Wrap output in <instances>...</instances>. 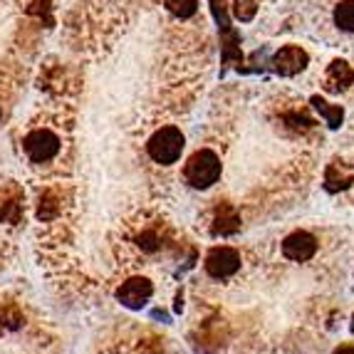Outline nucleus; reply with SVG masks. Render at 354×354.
I'll list each match as a JSON object with an SVG mask.
<instances>
[{
  "label": "nucleus",
  "mask_w": 354,
  "mask_h": 354,
  "mask_svg": "<svg viewBox=\"0 0 354 354\" xmlns=\"http://www.w3.org/2000/svg\"><path fill=\"white\" fill-rule=\"evenodd\" d=\"M317 253V238L307 230H295L283 241V255L295 263H305V260L315 258Z\"/></svg>",
  "instance_id": "obj_8"
},
{
  "label": "nucleus",
  "mask_w": 354,
  "mask_h": 354,
  "mask_svg": "<svg viewBox=\"0 0 354 354\" xmlns=\"http://www.w3.org/2000/svg\"><path fill=\"white\" fill-rule=\"evenodd\" d=\"M183 147H186V136L178 127H161L156 129L147 142V153L156 164L171 166L181 159Z\"/></svg>",
  "instance_id": "obj_3"
},
{
  "label": "nucleus",
  "mask_w": 354,
  "mask_h": 354,
  "mask_svg": "<svg viewBox=\"0 0 354 354\" xmlns=\"http://www.w3.org/2000/svg\"><path fill=\"white\" fill-rule=\"evenodd\" d=\"M335 354H354V347H352V344H344V347H339Z\"/></svg>",
  "instance_id": "obj_17"
},
{
  "label": "nucleus",
  "mask_w": 354,
  "mask_h": 354,
  "mask_svg": "<svg viewBox=\"0 0 354 354\" xmlns=\"http://www.w3.org/2000/svg\"><path fill=\"white\" fill-rule=\"evenodd\" d=\"M211 3V12L216 18L221 32V62H223V72L230 65H243V53H241V35L238 30L230 25L228 18V6L225 0H208Z\"/></svg>",
  "instance_id": "obj_2"
},
{
  "label": "nucleus",
  "mask_w": 354,
  "mask_h": 354,
  "mask_svg": "<svg viewBox=\"0 0 354 354\" xmlns=\"http://www.w3.org/2000/svg\"><path fill=\"white\" fill-rule=\"evenodd\" d=\"M241 270V253L230 245H218L206 255V272L216 280L233 278Z\"/></svg>",
  "instance_id": "obj_5"
},
{
  "label": "nucleus",
  "mask_w": 354,
  "mask_h": 354,
  "mask_svg": "<svg viewBox=\"0 0 354 354\" xmlns=\"http://www.w3.org/2000/svg\"><path fill=\"white\" fill-rule=\"evenodd\" d=\"M310 104L315 106V112H319V117L325 119V124L330 129H339L344 122V109L339 104H330L327 100H322L319 95H313L310 97Z\"/></svg>",
  "instance_id": "obj_12"
},
{
  "label": "nucleus",
  "mask_w": 354,
  "mask_h": 354,
  "mask_svg": "<svg viewBox=\"0 0 354 354\" xmlns=\"http://www.w3.org/2000/svg\"><path fill=\"white\" fill-rule=\"evenodd\" d=\"M59 136L50 129H32L23 139V151L32 164H48L59 153Z\"/></svg>",
  "instance_id": "obj_4"
},
{
  "label": "nucleus",
  "mask_w": 354,
  "mask_h": 354,
  "mask_svg": "<svg viewBox=\"0 0 354 354\" xmlns=\"http://www.w3.org/2000/svg\"><path fill=\"white\" fill-rule=\"evenodd\" d=\"M166 10L171 12V15H176L178 20H189L196 15V10H198V0H164Z\"/></svg>",
  "instance_id": "obj_14"
},
{
  "label": "nucleus",
  "mask_w": 354,
  "mask_h": 354,
  "mask_svg": "<svg viewBox=\"0 0 354 354\" xmlns=\"http://www.w3.org/2000/svg\"><path fill=\"white\" fill-rule=\"evenodd\" d=\"M354 84V70L344 62V59H335L330 67H327V87L339 92V89H347Z\"/></svg>",
  "instance_id": "obj_11"
},
{
  "label": "nucleus",
  "mask_w": 354,
  "mask_h": 354,
  "mask_svg": "<svg viewBox=\"0 0 354 354\" xmlns=\"http://www.w3.org/2000/svg\"><path fill=\"white\" fill-rule=\"evenodd\" d=\"M153 295V285L147 278H129L117 290V300L129 310H142Z\"/></svg>",
  "instance_id": "obj_7"
},
{
  "label": "nucleus",
  "mask_w": 354,
  "mask_h": 354,
  "mask_svg": "<svg viewBox=\"0 0 354 354\" xmlns=\"http://www.w3.org/2000/svg\"><path fill=\"white\" fill-rule=\"evenodd\" d=\"M258 6L260 0H233V15L241 23H250L255 18V12H258Z\"/></svg>",
  "instance_id": "obj_16"
},
{
  "label": "nucleus",
  "mask_w": 354,
  "mask_h": 354,
  "mask_svg": "<svg viewBox=\"0 0 354 354\" xmlns=\"http://www.w3.org/2000/svg\"><path fill=\"white\" fill-rule=\"evenodd\" d=\"M164 241L166 238H164V233H161L159 225H144V230H139V233L134 236V245L147 255L159 253V250L166 245Z\"/></svg>",
  "instance_id": "obj_9"
},
{
  "label": "nucleus",
  "mask_w": 354,
  "mask_h": 354,
  "mask_svg": "<svg viewBox=\"0 0 354 354\" xmlns=\"http://www.w3.org/2000/svg\"><path fill=\"white\" fill-rule=\"evenodd\" d=\"M335 23L344 32H354V0H342L335 8Z\"/></svg>",
  "instance_id": "obj_13"
},
{
  "label": "nucleus",
  "mask_w": 354,
  "mask_h": 354,
  "mask_svg": "<svg viewBox=\"0 0 354 354\" xmlns=\"http://www.w3.org/2000/svg\"><path fill=\"white\" fill-rule=\"evenodd\" d=\"M352 330H354V322H352Z\"/></svg>",
  "instance_id": "obj_18"
},
{
  "label": "nucleus",
  "mask_w": 354,
  "mask_h": 354,
  "mask_svg": "<svg viewBox=\"0 0 354 354\" xmlns=\"http://www.w3.org/2000/svg\"><path fill=\"white\" fill-rule=\"evenodd\" d=\"M221 171H223V164H221L218 153L211 149H198L191 153L183 166V178L194 189H211L221 178Z\"/></svg>",
  "instance_id": "obj_1"
},
{
  "label": "nucleus",
  "mask_w": 354,
  "mask_h": 354,
  "mask_svg": "<svg viewBox=\"0 0 354 354\" xmlns=\"http://www.w3.org/2000/svg\"><path fill=\"white\" fill-rule=\"evenodd\" d=\"M349 183H352V176H347V174L339 169L337 164H332L330 169H327V176H325V186L327 191H339V189H347Z\"/></svg>",
  "instance_id": "obj_15"
},
{
  "label": "nucleus",
  "mask_w": 354,
  "mask_h": 354,
  "mask_svg": "<svg viewBox=\"0 0 354 354\" xmlns=\"http://www.w3.org/2000/svg\"><path fill=\"white\" fill-rule=\"evenodd\" d=\"M241 228V218H238V213L233 206H218L216 211V218H213V236H233L236 230Z\"/></svg>",
  "instance_id": "obj_10"
},
{
  "label": "nucleus",
  "mask_w": 354,
  "mask_h": 354,
  "mask_svg": "<svg viewBox=\"0 0 354 354\" xmlns=\"http://www.w3.org/2000/svg\"><path fill=\"white\" fill-rule=\"evenodd\" d=\"M307 62H310V55H307L300 45H285V48H280L270 59L272 70L283 77H292V75H297V72H302L307 67Z\"/></svg>",
  "instance_id": "obj_6"
}]
</instances>
